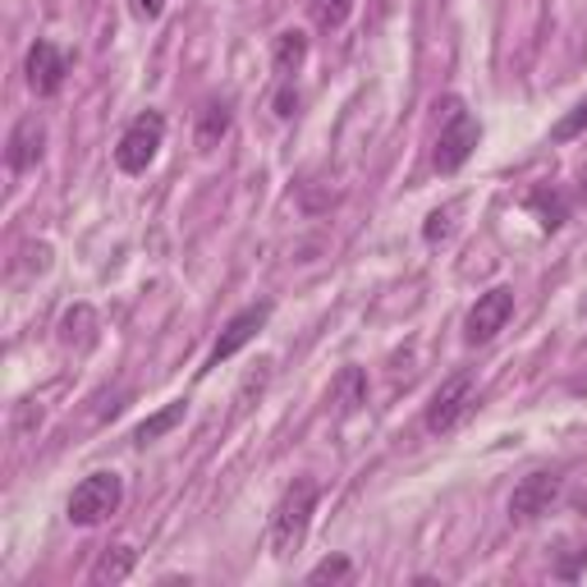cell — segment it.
I'll use <instances>...</instances> for the list:
<instances>
[{
  "instance_id": "d4e9b609",
  "label": "cell",
  "mask_w": 587,
  "mask_h": 587,
  "mask_svg": "<svg viewBox=\"0 0 587 587\" xmlns=\"http://www.w3.org/2000/svg\"><path fill=\"white\" fill-rule=\"evenodd\" d=\"M129 14L143 19V23H151V19L166 14V0H129Z\"/></svg>"
},
{
  "instance_id": "3957f363",
  "label": "cell",
  "mask_w": 587,
  "mask_h": 587,
  "mask_svg": "<svg viewBox=\"0 0 587 587\" xmlns=\"http://www.w3.org/2000/svg\"><path fill=\"white\" fill-rule=\"evenodd\" d=\"M166 143V115L161 111H143L129 119V129L119 134L115 143V166L125 175H143L151 161H157V151Z\"/></svg>"
},
{
  "instance_id": "484cf974",
  "label": "cell",
  "mask_w": 587,
  "mask_h": 587,
  "mask_svg": "<svg viewBox=\"0 0 587 587\" xmlns=\"http://www.w3.org/2000/svg\"><path fill=\"white\" fill-rule=\"evenodd\" d=\"M583 565H587V546L574 555V560H565L560 569H555V574H560V578H578V569H583Z\"/></svg>"
},
{
  "instance_id": "52a82bcc",
  "label": "cell",
  "mask_w": 587,
  "mask_h": 587,
  "mask_svg": "<svg viewBox=\"0 0 587 587\" xmlns=\"http://www.w3.org/2000/svg\"><path fill=\"white\" fill-rule=\"evenodd\" d=\"M271 313L275 307L262 298V303H249L243 313H234L230 322H226V331H221V339L211 345V354H207V363H202V373H211V367H221V363H230L239 349H249L253 339H258V331L271 322Z\"/></svg>"
},
{
  "instance_id": "e0dca14e",
  "label": "cell",
  "mask_w": 587,
  "mask_h": 587,
  "mask_svg": "<svg viewBox=\"0 0 587 587\" xmlns=\"http://www.w3.org/2000/svg\"><path fill=\"white\" fill-rule=\"evenodd\" d=\"M528 211H537L542 230L555 234V230H560V226L569 221V198H565L560 189H546V184H542V189L528 193Z\"/></svg>"
},
{
  "instance_id": "5b68a950",
  "label": "cell",
  "mask_w": 587,
  "mask_h": 587,
  "mask_svg": "<svg viewBox=\"0 0 587 587\" xmlns=\"http://www.w3.org/2000/svg\"><path fill=\"white\" fill-rule=\"evenodd\" d=\"M473 405H478V399H473V373H454V377H446L437 386V395H431L422 422H427L431 437H446V431H454L463 422V413H469Z\"/></svg>"
},
{
  "instance_id": "5bb4252c",
  "label": "cell",
  "mask_w": 587,
  "mask_h": 587,
  "mask_svg": "<svg viewBox=\"0 0 587 587\" xmlns=\"http://www.w3.org/2000/svg\"><path fill=\"white\" fill-rule=\"evenodd\" d=\"M303 60H307V33H303V28H285V33H275V42H271V70L275 74L294 78L303 70Z\"/></svg>"
},
{
  "instance_id": "6da1fadb",
  "label": "cell",
  "mask_w": 587,
  "mask_h": 587,
  "mask_svg": "<svg viewBox=\"0 0 587 587\" xmlns=\"http://www.w3.org/2000/svg\"><path fill=\"white\" fill-rule=\"evenodd\" d=\"M317 501H322L317 478H294L285 486V496L275 501V510H271V533H266L275 560H290V555H298V546L307 542V528H313Z\"/></svg>"
},
{
  "instance_id": "9a60e30c",
  "label": "cell",
  "mask_w": 587,
  "mask_h": 587,
  "mask_svg": "<svg viewBox=\"0 0 587 587\" xmlns=\"http://www.w3.org/2000/svg\"><path fill=\"white\" fill-rule=\"evenodd\" d=\"M189 418V399H170L166 409H157L151 418H143L138 427H134V446H151V441H161V437H170V431Z\"/></svg>"
},
{
  "instance_id": "ac0fdd59",
  "label": "cell",
  "mask_w": 587,
  "mask_h": 587,
  "mask_svg": "<svg viewBox=\"0 0 587 587\" xmlns=\"http://www.w3.org/2000/svg\"><path fill=\"white\" fill-rule=\"evenodd\" d=\"M354 14V0H313V23L322 33H335V28H345Z\"/></svg>"
},
{
  "instance_id": "cb8c5ba5",
  "label": "cell",
  "mask_w": 587,
  "mask_h": 587,
  "mask_svg": "<svg viewBox=\"0 0 587 587\" xmlns=\"http://www.w3.org/2000/svg\"><path fill=\"white\" fill-rule=\"evenodd\" d=\"M23 271H51V243H23Z\"/></svg>"
},
{
  "instance_id": "603a6c76",
  "label": "cell",
  "mask_w": 587,
  "mask_h": 587,
  "mask_svg": "<svg viewBox=\"0 0 587 587\" xmlns=\"http://www.w3.org/2000/svg\"><path fill=\"white\" fill-rule=\"evenodd\" d=\"M275 115H281V119H294L298 115V106H303V97H298V87L290 83V78H281V87H275Z\"/></svg>"
},
{
  "instance_id": "8fae6325",
  "label": "cell",
  "mask_w": 587,
  "mask_h": 587,
  "mask_svg": "<svg viewBox=\"0 0 587 587\" xmlns=\"http://www.w3.org/2000/svg\"><path fill=\"white\" fill-rule=\"evenodd\" d=\"M230 125H234V102L230 97H207L198 106V119H193V143H198V151H216V147H221V138L230 134Z\"/></svg>"
},
{
  "instance_id": "7402d4cb",
  "label": "cell",
  "mask_w": 587,
  "mask_h": 587,
  "mask_svg": "<svg viewBox=\"0 0 587 587\" xmlns=\"http://www.w3.org/2000/svg\"><path fill=\"white\" fill-rule=\"evenodd\" d=\"M454 211H459V207H437V211H431V216H427V226H422V239H427V243H441V239L450 234Z\"/></svg>"
},
{
  "instance_id": "9c48e42d",
  "label": "cell",
  "mask_w": 587,
  "mask_h": 587,
  "mask_svg": "<svg viewBox=\"0 0 587 587\" xmlns=\"http://www.w3.org/2000/svg\"><path fill=\"white\" fill-rule=\"evenodd\" d=\"M514 317V290L510 285H496L478 294V303L469 307V317H463V339L469 345H486V339H496Z\"/></svg>"
},
{
  "instance_id": "2e32d148",
  "label": "cell",
  "mask_w": 587,
  "mask_h": 587,
  "mask_svg": "<svg viewBox=\"0 0 587 587\" xmlns=\"http://www.w3.org/2000/svg\"><path fill=\"white\" fill-rule=\"evenodd\" d=\"M134 565H138V555H134V546H111V551H102L97 555V565H92V583L97 587H106V583H125L129 574H134Z\"/></svg>"
},
{
  "instance_id": "d6986e66",
  "label": "cell",
  "mask_w": 587,
  "mask_h": 587,
  "mask_svg": "<svg viewBox=\"0 0 587 587\" xmlns=\"http://www.w3.org/2000/svg\"><path fill=\"white\" fill-rule=\"evenodd\" d=\"M266 381H271V358H262L249 377H243V386H239V395H234V405H239V413L243 409H253V395H262L266 390Z\"/></svg>"
},
{
  "instance_id": "7a4b0ae2",
  "label": "cell",
  "mask_w": 587,
  "mask_h": 587,
  "mask_svg": "<svg viewBox=\"0 0 587 587\" xmlns=\"http://www.w3.org/2000/svg\"><path fill=\"white\" fill-rule=\"evenodd\" d=\"M119 505H125V478L102 469V473H87L78 486H74V496L65 505L70 523L74 528H97V523H106Z\"/></svg>"
},
{
  "instance_id": "30bf717a",
  "label": "cell",
  "mask_w": 587,
  "mask_h": 587,
  "mask_svg": "<svg viewBox=\"0 0 587 587\" xmlns=\"http://www.w3.org/2000/svg\"><path fill=\"white\" fill-rule=\"evenodd\" d=\"M42 151H46V125H42L38 115H23L19 125L10 129V143H6V161H10V170H14V175L33 170V166L42 161Z\"/></svg>"
},
{
  "instance_id": "4fadbf2b",
  "label": "cell",
  "mask_w": 587,
  "mask_h": 587,
  "mask_svg": "<svg viewBox=\"0 0 587 587\" xmlns=\"http://www.w3.org/2000/svg\"><path fill=\"white\" fill-rule=\"evenodd\" d=\"M326 399L335 405L339 418H354L367 405V373H363V367H339V377L331 381Z\"/></svg>"
},
{
  "instance_id": "7c38bea8",
  "label": "cell",
  "mask_w": 587,
  "mask_h": 587,
  "mask_svg": "<svg viewBox=\"0 0 587 587\" xmlns=\"http://www.w3.org/2000/svg\"><path fill=\"white\" fill-rule=\"evenodd\" d=\"M102 339V322H97V307L92 303H74L65 317H60V345L65 349H92Z\"/></svg>"
},
{
  "instance_id": "277c9868",
  "label": "cell",
  "mask_w": 587,
  "mask_h": 587,
  "mask_svg": "<svg viewBox=\"0 0 587 587\" xmlns=\"http://www.w3.org/2000/svg\"><path fill=\"white\" fill-rule=\"evenodd\" d=\"M478 143H482V125L459 102H450V119L437 134V147H431V166H437L441 175H454L478 151Z\"/></svg>"
},
{
  "instance_id": "ffe728a7",
  "label": "cell",
  "mask_w": 587,
  "mask_h": 587,
  "mask_svg": "<svg viewBox=\"0 0 587 587\" xmlns=\"http://www.w3.org/2000/svg\"><path fill=\"white\" fill-rule=\"evenodd\" d=\"M587 129V97L569 111V115H560V119H555V129H551V143H574L578 134Z\"/></svg>"
},
{
  "instance_id": "44dd1931",
  "label": "cell",
  "mask_w": 587,
  "mask_h": 587,
  "mask_svg": "<svg viewBox=\"0 0 587 587\" xmlns=\"http://www.w3.org/2000/svg\"><path fill=\"white\" fill-rule=\"evenodd\" d=\"M354 574V565L345 560V555H331V560H322L313 574H307V583H345Z\"/></svg>"
},
{
  "instance_id": "4316f807",
  "label": "cell",
  "mask_w": 587,
  "mask_h": 587,
  "mask_svg": "<svg viewBox=\"0 0 587 587\" xmlns=\"http://www.w3.org/2000/svg\"><path fill=\"white\" fill-rule=\"evenodd\" d=\"M578 202H583V207H587V170H583V175H578Z\"/></svg>"
},
{
  "instance_id": "ba28073f",
  "label": "cell",
  "mask_w": 587,
  "mask_h": 587,
  "mask_svg": "<svg viewBox=\"0 0 587 587\" xmlns=\"http://www.w3.org/2000/svg\"><path fill=\"white\" fill-rule=\"evenodd\" d=\"M560 491H565V473L560 469H537V473H528V478L514 486V496H510V518L514 523H533V518L551 514V505L560 501Z\"/></svg>"
},
{
  "instance_id": "8992f818",
  "label": "cell",
  "mask_w": 587,
  "mask_h": 587,
  "mask_svg": "<svg viewBox=\"0 0 587 587\" xmlns=\"http://www.w3.org/2000/svg\"><path fill=\"white\" fill-rule=\"evenodd\" d=\"M70 65H74V55L65 46H55L51 38H38L23 55V78H28V87H33L38 97H55V92L65 87V78H70Z\"/></svg>"
}]
</instances>
